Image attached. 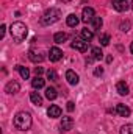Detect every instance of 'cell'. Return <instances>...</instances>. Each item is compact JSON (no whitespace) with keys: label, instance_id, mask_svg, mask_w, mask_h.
<instances>
[{"label":"cell","instance_id":"obj_1","mask_svg":"<svg viewBox=\"0 0 133 134\" xmlns=\"http://www.w3.org/2000/svg\"><path fill=\"white\" fill-rule=\"evenodd\" d=\"M14 126L17 130H21V131L30 130V126H32V115H30V112H25V111L17 112L16 117H14Z\"/></svg>","mask_w":133,"mask_h":134},{"label":"cell","instance_id":"obj_2","mask_svg":"<svg viewBox=\"0 0 133 134\" xmlns=\"http://www.w3.org/2000/svg\"><path fill=\"white\" fill-rule=\"evenodd\" d=\"M9 33L13 36V39L16 42H22L25 37H27V33H28V28L25 24L22 22H14L11 27H9Z\"/></svg>","mask_w":133,"mask_h":134},{"label":"cell","instance_id":"obj_3","mask_svg":"<svg viewBox=\"0 0 133 134\" xmlns=\"http://www.w3.org/2000/svg\"><path fill=\"white\" fill-rule=\"evenodd\" d=\"M60 17H61V13H60V9H57V8H50V9H47L44 14H42V17H41V25H52V24H55V22H58L60 20Z\"/></svg>","mask_w":133,"mask_h":134},{"label":"cell","instance_id":"obj_4","mask_svg":"<svg viewBox=\"0 0 133 134\" xmlns=\"http://www.w3.org/2000/svg\"><path fill=\"white\" fill-rule=\"evenodd\" d=\"M111 3H113V8H114L116 11H119V13H124V11H127V9L130 8L129 0H113Z\"/></svg>","mask_w":133,"mask_h":134},{"label":"cell","instance_id":"obj_5","mask_svg":"<svg viewBox=\"0 0 133 134\" xmlns=\"http://www.w3.org/2000/svg\"><path fill=\"white\" fill-rule=\"evenodd\" d=\"M94 17H96V16H94V9H93V8H89V6L83 8V13H81V20H83L85 24L93 22V19H94Z\"/></svg>","mask_w":133,"mask_h":134},{"label":"cell","instance_id":"obj_6","mask_svg":"<svg viewBox=\"0 0 133 134\" xmlns=\"http://www.w3.org/2000/svg\"><path fill=\"white\" fill-rule=\"evenodd\" d=\"M61 58H63V52H61L58 47H52L50 52H49V59H50L52 63H57V61H60Z\"/></svg>","mask_w":133,"mask_h":134},{"label":"cell","instance_id":"obj_7","mask_svg":"<svg viewBox=\"0 0 133 134\" xmlns=\"http://www.w3.org/2000/svg\"><path fill=\"white\" fill-rule=\"evenodd\" d=\"M70 47L75 48V50H78V52H86L88 42L86 41H81V39H74V42L70 44Z\"/></svg>","mask_w":133,"mask_h":134},{"label":"cell","instance_id":"obj_8","mask_svg":"<svg viewBox=\"0 0 133 134\" xmlns=\"http://www.w3.org/2000/svg\"><path fill=\"white\" fill-rule=\"evenodd\" d=\"M5 91L8 92V94H17L19 91H21V86H19V83L17 81H9L6 86H5Z\"/></svg>","mask_w":133,"mask_h":134},{"label":"cell","instance_id":"obj_9","mask_svg":"<svg viewBox=\"0 0 133 134\" xmlns=\"http://www.w3.org/2000/svg\"><path fill=\"white\" fill-rule=\"evenodd\" d=\"M66 80H67V83H69V84H72V86L78 84V81H80L78 75H77L74 70H67V72H66Z\"/></svg>","mask_w":133,"mask_h":134},{"label":"cell","instance_id":"obj_10","mask_svg":"<svg viewBox=\"0 0 133 134\" xmlns=\"http://www.w3.org/2000/svg\"><path fill=\"white\" fill-rule=\"evenodd\" d=\"M47 115H49V117H52V119L60 117V115H61V108H60V106H57V104H52V106L47 109Z\"/></svg>","mask_w":133,"mask_h":134},{"label":"cell","instance_id":"obj_11","mask_svg":"<svg viewBox=\"0 0 133 134\" xmlns=\"http://www.w3.org/2000/svg\"><path fill=\"white\" fill-rule=\"evenodd\" d=\"M116 112H117L121 117H129L132 111H130V108L125 106V104H117V106H116Z\"/></svg>","mask_w":133,"mask_h":134},{"label":"cell","instance_id":"obj_12","mask_svg":"<svg viewBox=\"0 0 133 134\" xmlns=\"http://www.w3.org/2000/svg\"><path fill=\"white\" fill-rule=\"evenodd\" d=\"M116 91H117L119 95H127V94H129V86H127V83H125V81H119V83L116 84Z\"/></svg>","mask_w":133,"mask_h":134},{"label":"cell","instance_id":"obj_13","mask_svg":"<svg viewBox=\"0 0 133 134\" xmlns=\"http://www.w3.org/2000/svg\"><path fill=\"white\" fill-rule=\"evenodd\" d=\"M72 126H74V120H72V117H63V120H61V128H63L64 131H70Z\"/></svg>","mask_w":133,"mask_h":134},{"label":"cell","instance_id":"obj_14","mask_svg":"<svg viewBox=\"0 0 133 134\" xmlns=\"http://www.w3.org/2000/svg\"><path fill=\"white\" fill-rule=\"evenodd\" d=\"M30 100L34 106H42V97L38 94V92H32L30 94Z\"/></svg>","mask_w":133,"mask_h":134},{"label":"cell","instance_id":"obj_15","mask_svg":"<svg viewBox=\"0 0 133 134\" xmlns=\"http://www.w3.org/2000/svg\"><path fill=\"white\" fill-rule=\"evenodd\" d=\"M28 58H30V61H33V63H41V61L44 59V56H42L41 53H36L33 50L28 52Z\"/></svg>","mask_w":133,"mask_h":134},{"label":"cell","instance_id":"obj_16","mask_svg":"<svg viewBox=\"0 0 133 134\" xmlns=\"http://www.w3.org/2000/svg\"><path fill=\"white\" fill-rule=\"evenodd\" d=\"M44 84H45V81H44L41 76H36V78L32 80V86H33V89H42Z\"/></svg>","mask_w":133,"mask_h":134},{"label":"cell","instance_id":"obj_17","mask_svg":"<svg viewBox=\"0 0 133 134\" xmlns=\"http://www.w3.org/2000/svg\"><path fill=\"white\" fill-rule=\"evenodd\" d=\"M66 22H67V25H69V27H77V25H78V22H80V19H78L75 14H69V16H67V19H66Z\"/></svg>","mask_w":133,"mask_h":134},{"label":"cell","instance_id":"obj_18","mask_svg":"<svg viewBox=\"0 0 133 134\" xmlns=\"http://www.w3.org/2000/svg\"><path fill=\"white\" fill-rule=\"evenodd\" d=\"M67 37V33H63V31H60V33H55V36H53V41L57 42V44H63L64 41H66Z\"/></svg>","mask_w":133,"mask_h":134},{"label":"cell","instance_id":"obj_19","mask_svg":"<svg viewBox=\"0 0 133 134\" xmlns=\"http://www.w3.org/2000/svg\"><path fill=\"white\" fill-rule=\"evenodd\" d=\"M45 97H47L49 100H55V98L58 97L57 89H55V87H47V89H45Z\"/></svg>","mask_w":133,"mask_h":134},{"label":"cell","instance_id":"obj_20","mask_svg":"<svg viewBox=\"0 0 133 134\" xmlns=\"http://www.w3.org/2000/svg\"><path fill=\"white\" fill-rule=\"evenodd\" d=\"M16 70L21 73V76L24 78V80H28V76H30V70L27 69V67H22V66H16Z\"/></svg>","mask_w":133,"mask_h":134},{"label":"cell","instance_id":"obj_21","mask_svg":"<svg viewBox=\"0 0 133 134\" xmlns=\"http://www.w3.org/2000/svg\"><path fill=\"white\" fill-rule=\"evenodd\" d=\"M81 37H83V41H86V42H88V41H91V39H93V37H94V33H93V31H91V30H88V28H83V30H81Z\"/></svg>","mask_w":133,"mask_h":134},{"label":"cell","instance_id":"obj_22","mask_svg":"<svg viewBox=\"0 0 133 134\" xmlns=\"http://www.w3.org/2000/svg\"><path fill=\"white\" fill-rule=\"evenodd\" d=\"M91 53H93V58L94 59H102V56H103V53H102V50H100L99 47H94L91 50Z\"/></svg>","mask_w":133,"mask_h":134},{"label":"cell","instance_id":"obj_23","mask_svg":"<svg viewBox=\"0 0 133 134\" xmlns=\"http://www.w3.org/2000/svg\"><path fill=\"white\" fill-rule=\"evenodd\" d=\"M121 134H133V125L129 123V125H124L121 128Z\"/></svg>","mask_w":133,"mask_h":134},{"label":"cell","instance_id":"obj_24","mask_svg":"<svg viewBox=\"0 0 133 134\" xmlns=\"http://www.w3.org/2000/svg\"><path fill=\"white\" fill-rule=\"evenodd\" d=\"M102 25H103V20H102V17H94V19H93V27H94L96 30H99Z\"/></svg>","mask_w":133,"mask_h":134},{"label":"cell","instance_id":"obj_25","mask_svg":"<svg viewBox=\"0 0 133 134\" xmlns=\"http://www.w3.org/2000/svg\"><path fill=\"white\" fill-rule=\"evenodd\" d=\"M47 78H49L50 81H57V80H58L57 72H55V70H52V69H50V70H47Z\"/></svg>","mask_w":133,"mask_h":134},{"label":"cell","instance_id":"obj_26","mask_svg":"<svg viewBox=\"0 0 133 134\" xmlns=\"http://www.w3.org/2000/svg\"><path fill=\"white\" fill-rule=\"evenodd\" d=\"M100 44H102L103 47L108 45V44H110V36H108V34H103V36L100 37Z\"/></svg>","mask_w":133,"mask_h":134},{"label":"cell","instance_id":"obj_27","mask_svg":"<svg viewBox=\"0 0 133 134\" xmlns=\"http://www.w3.org/2000/svg\"><path fill=\"white\" fill-rule=\"evenodd\" d=\"M129 28H130V22H129V20L121 25V30H122V31H129Z\"/></svg>","mask_w":133,"mask_h":134},{"label":"cell","instance_id":"obj_28","mask_svg":"<svg viewBox=\"0 0 133 134\" xmlns=\"http://www.w3.org/2000/svg\"><path fill=\"white\" fill-rule=\"evenodd\" d=\"M42 72H44V69H42V67H34V73H36V76L42 75Z\"/></svg>","mask_w":133,"mask_h":134},{"label":"cell","instance_id":"obj_29","mask_svg":"<svg viewBox=\"0 0 133 134\" xmlns=\"http://www.w3.org/2000/svg\"><path fill=\"white\" fill-rule=\"evenodd\" d=\"M102 73H103V69H102V67H96V70H94V75H96V76H100Z\"/></svg>","mask_w":133,"mask_h":134},{"label":"cell","instance_id":"obj_30","mask_svg":"<svg viewBox=\"0 0 133 134\" xmlns=\"http://www.w3.org/2000/svg\"><path fill=\"white\" fill-rule=\"evenodd\" d=\"M74 108H75V106H74V103H72V101H67V111H69V112H72V111H74Z\"/></svg>","mask_w":133,"mask_h":134},{"label":"cell","instance_id":"obj_31","mask_svg":"<svg viewBox=\"0 0 133 134\" xmlns=\"http://www.w3.org/2000/svg\"><path fill=\"white\" fill-rule=\"evenodd\" d=\"M5 31H6V27H5V25H2V27H0V37H3V36H5Z\"/></svg>","mask_w":133,"mask_h":134},{"label":"cell","instance_id":"obj_32","mask_svg":"<svg viewBox=\"0 0 133 134\" xmlns=\"http://www.w3.org/2000/svg\"><path fill=\"white\" fill-rule=\"evenodd\" d=\"M130 52H132V55H133V42L130 44Z\"/></svg>","mask_w":133,"mask_h":134},{"label":"cell","instance_id":"obj_33","mask_svg":"<svg viewBox=\"0 0 133 134\" xmlns=\"http://www.w3.org/2000/svg\"><path fill=\"white\" fill-rule=\"evenodd\" d=\"M130 6H132V9H133V0H132V3H130Z\"/></svg>","mask_w":133,"mask_h":134},{"label":"cell","instance_id":"obj_34","mask_svg":"<svg viewBox=\"0 0 133 134\" xmlns=\"http://www.w3.org/2000/svg\"><path fill=\"white\" fill-rule=\"evenodd\" d=\"M61 2H70V0H61Z\"/></svg>","mask_w":133,"mask_h":134}]
</instances>
